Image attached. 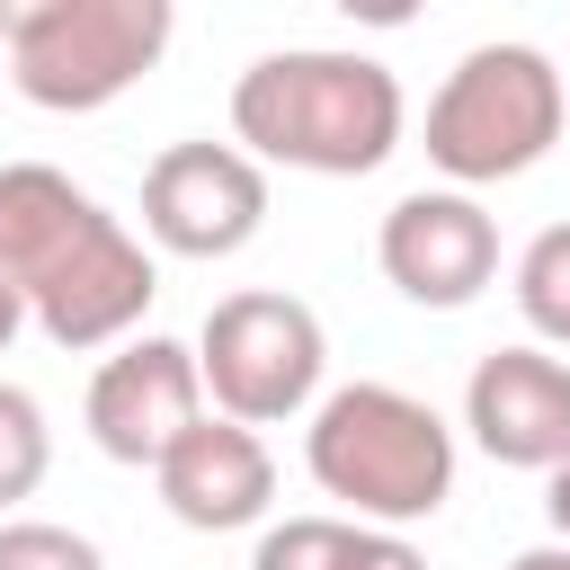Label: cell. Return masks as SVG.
<instances>
[{"label":"cell","mask_w":570,"mask_h":570,"mask_svg":"<svg viewBox=\"0 0 570 570\" xmlns=\"http://www.w3.org/2000/svg\"><path fill=\"white\" fill-rule=\"evenodd\" d=\"M0 71H9V62H0Z\"/></svg>","instance_id":"cell-23"},{"label":"cell","mask_w":570,"mask_h":570,"mask_svg":"<svg viewBox=\"0 0 570 570\" xmlns=\"http://www.w3.org/2000/svg\"><path fill=\"white\" fill-rule=\"evenodd\" d=\"M356 570H428V552H419V543H401V525H365Z\"/></svg>","instance_id":"cell-17"},{"label":"cell","mask_w":570,"mask_h":570,"mask_svg":"<svg viewBox=\"0 0 570 570\" xmlns=\"http://www.w3.org/2000/svg\"><path fill=\"white\" fill-rule=\"evenodd\" d=\"M508 570H570V534H552V543H534V552H517Z\"/></svg>","instance_id":"cell-22"},{"label":"cell","mask_w":570,"mask_h":570,"mask_svg":"<svg viewBox=\"0 0 570 570\" xmlns=\"http://www.w3.org/2000/svg\"><path fill=\"white\" fill-rule=\"evenodd\" d=\"M89 205H98V196H89V187H71L53 160H9V169H0V267L27 285V276H36V258H45V249L89 214Z\"/></svg>","instance_id":"cell-12"},{"label":"cell","mask_w":570,"mask_h":570,"mask_svg":"<svg viewBox=\"0 0 570 570\" xmlns=\"http://www.w3.org/2000/svg\"><path fill=\"white\" fill-rule=\"evenodd\" d=\"M312 481L365 525H419L454 499V428L401 383H338L303 428Z\"/></svg>","instance_id":"cell-2"},{"label":"cell","mask_w":570,"mask_h":570,"mask_svg":"<svg viewBox=\"0 0 570 570\" xmlns=\"http://www.w3.org/2000/svg\"><path fill=\"white\" fill-rule=\"evenodd\" d=\"M151 481H160V508H169L178 525H196V534H240V525H258L267 499H276V454H267V436H258L249 419L205 410V419L151 463Z\"/></svg>","instance_id":"cell-11"},{"label":"cell","mask_w":570,"mask_h":570,"mask_svg":"<svg viewBox=\"0 0 570 570\" xmlns=\"http://www.w3.org/2000/svg\"><path fill=\"white\" fill-rule=\"evenodd\" d=\"M401 125H410V98L392 62L347 45H285L232 80V142L276 169L365 178L401 151Z\"/></svg>","instance_id":"cell-1"},{"label":"cell","mask_w":570,"mask_h":570,"mask_svg":"<svg viewBox=\"0 0 570 570\" xmlns=\"http://www.w3.org/2000/svg\"><path fill=\"white\" fill-rule=\"evenodd\" d=\"M45 463H53V428H45V401H36L27 383H0V517H9L18 499H36Z\"/></svg>","instance_id":"cell-15"},{"label":"cell","mask_w":570,"mask_h":570,"mask_svg":"<svg viewBox=\"0 0 570 570\" xmlns=\"http://www.w3.org/2000/svg\"><path fill=\"white\" fill-rule=\"evenodd\" d=\"M374 258H383L392 294H410L419 312H463L499 276V223L481 214L472 187H410L383 214Z\"/></svg>","instance_id":"cell-8"},{"label":"cell","mask_w":570,"mask_h":570,"mask_svg":"<svg viewBox=\"0 0 570 570\" xmlns=\"http://www.w3.org/2000/svg\"><path fill=\"white\" fill-rule=\"evenodd\" d=\"M517 312L543 347H570V223H543L517 249Z\"/></svg>","instance_id":"cell-13"},{"label":"cell","mask_w":570,"mask_h":570,"mask_svg":"<svg viewBox=\"0 0 570 570\" xmlns=\"http://www.w3.org/2000/svg\"><path fill=\"white\" fill-rule=\"evenodd\" d=\"M196 365H205V401L249 419V428H276V419H303L321 401V374H330V330L303 294H276V285H249V294H223L205 312V338H196Z\"/></svg>","instance_id":"cell-4"},{"label":"cell","mask_w":570,"mask_h":570,"mask_svg":"<svg viewBox=\"0 0 570 570\" xmlns=\"http://www.w3.org/2000/svg\"><path fill=\"white\" fill-rule=\"evenodd\" d=\"M151 294H160V267L107 205H89L27 276V312H36V330L53 347H116V338H134Z\"/></svg>","instance_id":"cell-6"},{"label":"cell","mask_w":570,"mask_h":570,"mask_svg":"<svg viewBox=\"0 0 570 570\" xmlns=\"http://www.w3.org/2000/svg\"><path fill=\"white\" fill-rule=\"evenodd\" d=\"M178 36V0H62L36 36L9 45V89L45 116L116 107L142 71H160Z\"/></svg>","instance_id":"cell-5"},{"label":"cell","mask_w":570,"mask_h":570,"mask_svg":"<svg viewBox=\"0 0 570 570\" xmlns=\"http://www.w3.org/2000/svg\"><path fill=\"white\" fill-rule=\"evenodd\" d=\"M267 232V160L240 142H169L142 169V240L169 258H232Z\"/></svg>","instance_id":"cell-7"},{"label":"cell","mask_w":570,"mask_h":570,"mask_svg":"<svg viewBox=\"0 0 570 570\" xmlns=\"http://www.w3.org/2000/svg\"><path fill=\"white\" fill-rule=\"evenodd\" d=\"M570 125V71L543 45H472L428 98V160L454 187L525 178Z\"/></svg>","instance_id":"cell-3"},{"label":"cell","mask_w":570,"mask_h":570,"mask_svg":"<svg viewBox=\"0 0 570 570\" xmlns=\"http://www.w3.org/2000/svg\"><path fill=\"white\" fill-rule=\"evenodd\" d=\"M27 321H36V312H27V285H18L9 267H0V356H9V338H18Z\"/></svg>","instance_id":"cell-20"},{"label":"cell","mask_w":570,"mask_h":570,"mask_svg":"<svg viewBox=\"0 0 570 570\" xmlns=\"http://www.w3.org/2000/svg\"><path fill=\"white\" fill-rule=\"evenodd\" d=\"M62 0H0V45H18V36H36L45 18H53Z\"/></svg>","instance_id":"cell-19"},{"label":"cell","mask_w":570,"mask_h":570,"mask_svg":"<svg viewBox=\"0 0 570 570\" xmlns=\"http://www.w3.org/2000/svg\"><path fill=\"white\" fill-rule=\"evenodd\" d=\"M338 18H356V27H374V36H392V27H410L428 0H330Z\"/></svg>","instance_id":"cell-18"},{"label":"cell","mask_w":570,"mask_h":570,"mask_svg":"<svg viewBox=\"0 0 570 570\" xmlns=\"http://www.w3.org/2000/svg\"><path fill=\"white\" fill-rule=\"evenodd\" d=\"M356 543H365V517H285L258 534L249 570H356Z\"/></svg>","instance_id":"cell-14"},{"label":"cell","mask_w":570,"mask_h":570,"mask_svg":"<svg viewBox=\"0 0 570 570\" xmlns=\"http://www.w3.org/2000/svg\"><path fill=\"white\" fill-rule=\"evenodd\" d=\"M543 517H552V534H570V454L543 472Z\"/></svg>","instance_id":"cell-21"},{"label":"cell","mask_w":570,"mask_h":570,"mask_svg":"<svg viewBox=\"0 0 570 570\" xmlns=\"http://www.w3.org/2000/svg\"><path fill=\"white\" fill-rule=\"evenodd\" d=\"M463 428L508 472H552L570 454V365L534 347H490L463 383Z\"/></svg>","instance_id":"cell-10"},{"label":"cell","mask_w":570,"mask_h":570,"mask_svg":"<svg viewBox=\"0 0 570 570\" xmlns=\"http://www.w3.org/2000/svg\"><path fill=\"white\" fill-rule=\"evenodd\" d=\"M0 570H107V552L53 517H0Z\"/></svg>","instance_id":"cell-16"},{"label":"cell","mask_w":570,"mask_h":570,"mask_svg":"<svg viewBox=\"0 0 570 570\" xmlns=\"http://www.w3.org/2000/svg\"><path fill=\"white\" fill-rule=\"evenodd\" d=\"M205 419V365L178 338H116L89 374V436L107 463H160Z\"/></svg>","instance_id":"cell-9"}]
</instances>
